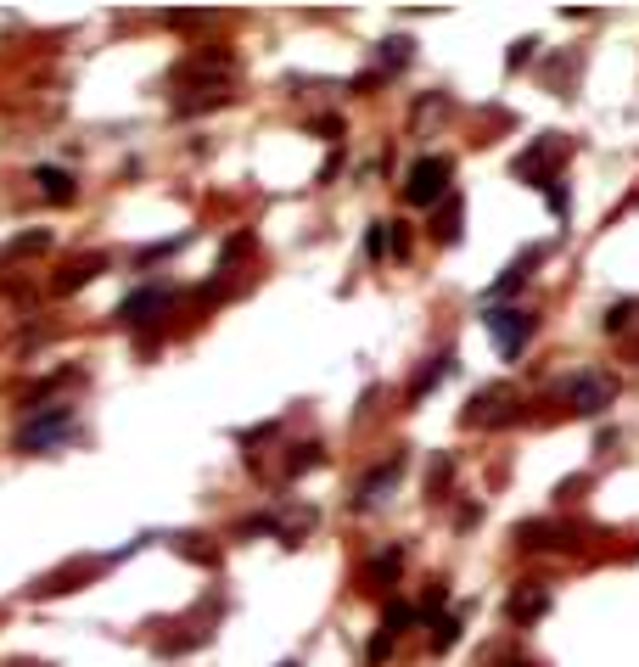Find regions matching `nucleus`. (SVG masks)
<instances>
[{"label":"nucleus","instance_id":"f257e3e1","mask_svg":"<svg viewBox=\"0 0 639 667\" xmlns=\"http://www.w3.org/2000/svg\"><path fill=\"white\" fill-rule=\"evenodd\" d=\"M73 432H79L73 410H68V404H51V410H34L29 421L17 426V449H29V455H40V449H51V443H68Z\"/></svg>","mask_w":639,"mask_h":667},{"label":"nucleus","instance_id":"f03ea898","mask_svg":"<svg viewBox=\"0 0 639 667\" xmlns=\"http://www.w3.org/2000/svg\"><path fill=\"white\" fill-rule=\"evenodd\" d=\"M449 157H415V169L404 174V197L415 202V208H438L443 197H449Z\"/></svg>","mask_w":639,"mask_h":667},{"label":"nucleus","instance_id":"7ed1b4c3","mask_svg":"<svg viewBox=\"0 0 639 667\" xmlns=\"http://www.w3.org/2000/svg\"><path fill=\"white\" fill-rule=\"evenodd\" d=\"M483 326H488V337H494L499 359H516L527 348V337H533V314L527 309H483Z\"/></svg>","mask_w":639,"mask_h":667},{"label":"nucleus","instance_id":"20e7f679","mask_svg":"<svg viewBox=\"0 0 639 667\" xmlns=\"http://www.w3.org/2000/svg\"><path fill=\"white\" fill-rule=\"evenodd\" d=\"M611 398H617V376H606V370H578L567 382V404L578 415H600Z\"/></svg>","mask_w":639,"mask_h":667},{"label":"nucleus","instance_id":"39448f33","mask_svg":"<svg viewBox=\"0 0 639 667\" xmlns=\"http://www.w3.org/2000/svg\"><path fill=\"white\" fill-rule=\"evenodd\" d=\"M516 404H522V398H516L511 387H483V393L466 404V426H505V421H516Z\"/></svg>","mask_w":639,"mask_h":667},{"label":"nucleus","instance_id":"423d86ee","mask_svg":"<svg viewBox=\"0 0 639 667\" xmlns=\"http://www.w3.org/2000/svg\"><path fill=\"white\" fill-rule=\"evenodd\" d=\"M561 152H567V146H561V135H544V141L533 146V152L516 157V174H522V180L550 185V180H555V163H561Z\"/></svg>","mask_w":639,"mask_h":667},{"label":"nucleus","instance_id":"0eeeda50","mask_svg":"<svg viewBox=\"0 0 639 667\" xmlns=\"http://www.w3.org/2000/svg\"><path fill=\"white\" fill-rule=\"evenodd\" d=\"M169 309V292H163V286H141V292H129L124 303H118V320H124V326H141L146 314H163Z\"/></svg>","mask_w":639,"mask_h":667},{"label":"nucleus","instance_id":"6e6552de","mask_svg":"<svg viewBox=\"0 0 639 667\" xmlns=\"http://www.w3.org/2000/svg\"><path fill=\"white\" fill-rule=\"evenodd\" d=\"M539 258H544V247H533V253H522V258H516L511 270H505V275H499V281H494V286H488V292H483V303H488V309H494L499 298H511V292H516V286L527 281V270H533Z\"/></svg>","mask_w":639,"mask_h":667},{"label":"nucleus","instance_id":"1a4fd4ad","mask_svg":"<svg viewBox=\"0 0 639 667\" xmlns=\"http://www.w3.org/2000/svg\"><path fill=\"white\" fill-rule=\"evenodd\" d=\"M398 471H404V460H398V455H393V460H382V466H376V471L365 477V483H359V505H376V494L398 483Z\"/></svg>","mask_w":639,"mask_h":667},{"label":"nucleus","instance_id":"9d476101","mask_svg":"<svg viewBox=\"0 0 639 667\" xmlns=\"http://www.w3.org/2000/svg\"><path fill=\"white\" fill-rule=\"evenodd\" d=\"M398 567H404V550H398V544H387V550L365 567V583H370V589H382V583L398 578Z\"/></svg>","mask_w":639,"mask_h":667},{"label":"nucleus","instance_id":"9b49d317","mask_svg":"<svg viewBox=\"0 0 639 667\" xmlns=\"http://www.w3.org/2000/svg\"><path fill=\"white\" fill-rule=\"evenodd\" d=\"M34 185H40L51 202H73V174L68 169H51V163H45V169H34Z\"/></svg>","mask_w":639,"mask_h":667},{"label":"nucleus","instance_id":"f8f14e48","mask_svg":"<svg viewBox=\"0 0 639 667\" xmlns=\"http://www.w3.org/2000/svg\"><path fill=\"white\" fill-rule=\"evenodd\" d=\"M96 270H107V258H85V264H68V270H62L57 275V292H79V286H85V281H96Z\"/></svg>","mask_w":639,"mask_h":667},{"label":"nucleus","instance_id":"ddd939ff","mask_svg":"<svg viewBox=\"0 0 639 667\" xmlns=\"http://www.w3.org/2000/svg\"><path fill=\"white\" fill-rule=\"evenodd\" d=\"M544 611H550V595H539V589L511 600V617H516V623H533V617H544Z\"/></svg>","mask_w":639,"mask_h":667},{"label":"nucleus","instance_id":"4468645a","mask_svg":"<svg viewBox=\"0 0 639 667\" xmlns=\"http://www.w3.org/2000/svg\"><path fill=\"white\" fill-rule=\"evenodd\" d=\"M393 645H398V628H387V623H382V628H376V639H370L365 662H370V667H382V662H387V651H393Z\"/></svg>","mask_w":639,"mask_h":667},{"label":"nucleus","instance_id":"2eb2a0df","mask_svg":"<svg viewBox=\"0 0 639 667\" xmlns=\"http://www.w3.org/2000/svg\"><path fill=\"white\" fill-rule=\"evenodd\" d=\"M449 370H455V359H432V365H426V370H421V376H415L410 398H421V393H426V387H432V382H443V376H449Z\"/></svg>","mask_w":639,"mask_h":667},{"label":"nucleus","instance_id":"dca6fc26","mask_svg":"<svg viewBox=\"0 0 639 667\" xmlns=\"http://www.w3.org/2000/svg\"><path fill=\"white\" fill-rule=\"evenodd\" d=\"M443 242H460V197L455 191H449V197H443V230H438Z\"/></svg>","mask_w":639,"mask_h":667},{"label":"nucleus","instance_id":"f3484780","mask_svg":"<svg viewBox=\"0 0 639 667\" xmlns=\"http://www.w3.org/2000/svg\"><path fill=\"white\" fill-rule=\"evenodd\" d=\"M382 62H387V68H404V62H410V40H404V34H398V40H387L382 45Z\"/></svg>","mask_w":639,"mask_h":667},{"label":"nucleus","instance_id":"a211bd4d","mask_svg":"<svg viewBox=\"0 0 639 667\" xmlns=\"http://www.w3.org/2000/svg\"><path fill=\"white\" fill-rule=\"evenodd\" d=\"M455 634H460V623H455V617H443V623L432 628V651H449V645H455Z\"/></svg>","mask_w":639,"mask_h":667},{"label":"nucleus","instance_id":"6ab92c4d","mask_svg":"<svg viewBox=\"0 0 639 667\" xmlns=\"http://www.w3.org/2000/svg\"><path fill=\"white\" fill-rule=\"evenodd\" d=\"M365 253H370V258H382V253H387V225H370V236H365Z\"/></svg>","mask_w":639,"mask_h":667},{"label":"nucleus","instance_id":"aec40b11","mask_svg":"<svg viewBox=\"0 0 639 667\" xmlns=\"http://www.w3.org/2000/svg\"><path fill=\"white\" fill-rule=\"evenodd\" d=\"M634 309H639V303H617V309H606V331H623Z\"/></svg>","mask_w":639,"mask_h":667},{"label":"nucleus","instance_id":"412c9836","mask_svg":"<svg viewBox=\"0 0 639 667\" xmlns=\"http://www.w3.org/2000/svg\"><path fill=\"white\" fill-rule=\"evenodd\" d=\"M281 667H298V662H281Z\"/></svg>","mask_w":639,"mask_h":667}]
</instances>
